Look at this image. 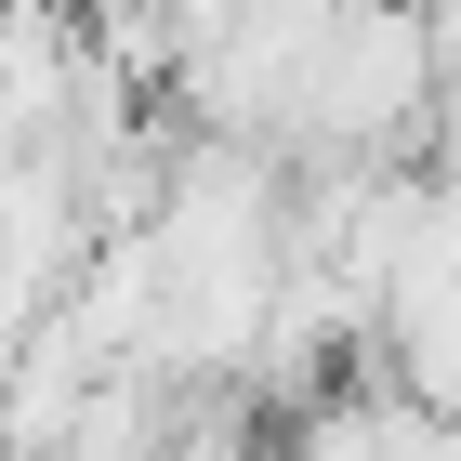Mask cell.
Returning <instances> with one entry per match:
<instances>
[{"mask_svg": "<svg viewBox=\"0 0 461 461\" xmlns=\"http://www.w3.org/2000/svg\"><path fill=\"white\" fill-rule=\"evenodd\" d=\"M422 14V67H435V106L461 119V0H409Z\"/></svg>", "mask_w": 461, "mask_h": 461, "instance_id": "obj_3", "label": "cell"}, {"mask_svg": "<svg viewBox=\"0 0 461 461\" xmlns=\"http://www.w3.org/2000/svg\"><path fill=\"white\" fill-rule=\"evenodd\" d=\"M448 185H461V119H448Z\"/></svg>", "mask_w": 461, "mask_h": 461, "instance_id": "obj_4", "label": "cell"}, {"mask_svg": "<svg viewBox=\"0 0 461 461\" xmlns=\"http://www.w3.org/2000/svg\"><path fill=\"white\" fill-rule=\"evenodd\" d=\"M277 461H461V435L435 422L422 395H395L383 369H369V383H343V395H303V422H290Z\"/></svg>", "mask_w": 461, "mask_h": 461, "instance_id": "obj_2", "label": "cell"}, {"mask_svg": "<svg viewBox=\"0 0 461 461\" xmlns=\"http://www.w3.org/2000/svg\"><path fill=\"white\" fill-rule=\"evenodd\" d=\"M93 40L67 27V0H0V158H53L79 106Z\"/></svg>", "mask_w": 461, "mask_h": 461, "instance_id": "obj_1", "label": "cell"}]
</instances>
